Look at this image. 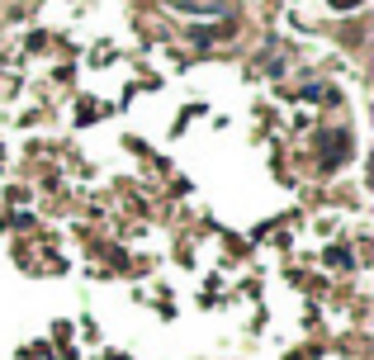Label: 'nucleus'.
<instances>
[{"instance_id": "1", "label": "nucleus", "mask_w": 374, "mask_h": 360, "mask_svg": "<svg viewBox=\"0 0 374 360\" xmlns=\"http://www.w3.org/2000/svg\"><path fill=\"white\" fill-rule=\"evenodd\" d=\"M327 261H332V266H351V251H346V247H332Z\"/></svg>"}, {"instance_id": "2", "label": "nucleus", "mask_w": 374, "mask_h": 360, "mask_svg": "<svg viewBox=\"0 0 374 360\" xmlns=\"http://www.w3.org/2000/svg\"><path fill=\"white\" fill-rule=\"evenodd\" d=\"M360 0H332V10H356Z\"/></svg>"}]
</instances>
